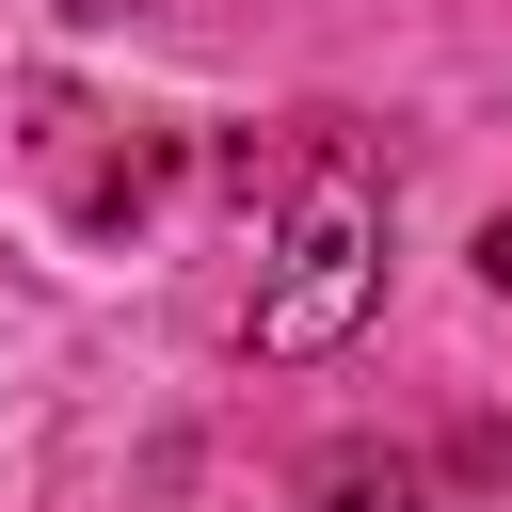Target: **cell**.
<instances>
[{"label":"cell","mask_w":512,"mask_h":512,"mask_svg":"<svg viewBox=\"0 0 512 512\" xmlns=\"http://www.w3.org/2000/svg\"><path fill=\"white\" fill-rule=\"evenodd\" d=\"M64 16H80V32H112V16H144V0H64Z\"/></svg>","instance_id":"4"},{"label":"cell","mask_w":512,"mask_h":512,"mask_svg":"<svg viewBox=\"0 0 512 512\" xmlns=\"http://www.w3.org/2000/svg\"><path fill=\"white\" fill-rule=\"evenodd\" d=\"M384 304V176L352 144H304L288 160V208H272V272H256V352L272 368H320L352 352V320Z\"/></svg>","instance_id":"1"},{"label":"cell","mask_w":512,"mask_h":512,"mask_svg":"<svg viewBox=\"0 0 512 512\" xmlns=\"http://www.w3.org/2000/svg\"><path fill=\"white\" fill-rule=\"evenodd\" d=\"M480 272H496V288H512V224H480Z\"/></svg>","instance_id":"3"},{"label":"cell","mask_w":512,"mask_h":512,"mask_svg":"<svg viewBox=\"0 0 512 512\" xmlns=\"http://www.w3.org/2000/svg\"><path fill=\"white\" fill-rule=\"evenodd\" d=\"M304 512H432V480H416V448H368L352 432V448L304 464Z\"/></svg>","instance_id":"2"}]
</instances>
